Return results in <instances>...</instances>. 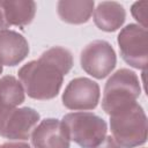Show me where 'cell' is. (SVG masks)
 I'll return each instance as SVG.
<instances>
[{
	"mask_svg": "<svg viewBox=\"0 0 148 148\" xmlns=\"http://www.w3.org/2000/svg\"><path fill=\"white\" fill-rule=\"evenodd\" d=\"M73 67L69 50L53 46L42 53L37 60L23 65L17 74L29 97L38 101L54 98L62 86L64 76Z\"/></svg>",
	"mask_w": 148,
	"mask_h": 148,
	"instance_id": "cell-1",
	"label": "cell"
},
{
	"mask_svg": "<svg viewBox=\"0 0 148 148\" xmlns=\"http://www.w3.org/2000/svg\"><path fill=\"white\" fill-rule=\"evenodd\" d=\"M110 128L121 148H135L147 141V116L139 103L110 114Z\"/></svg>",
	"mask_w": 148,
	"mask_h": 148,
	"instance_id": "cell-2",
	"label": "cell"
},
{
	"mask_svg": "<svg viewBox=\"0 0 148 148\" xmlns=\"http://www.w3.org/2000/svg\"><path fill=\"white\" fill-rule=\"evenodd\" d=\"M140 94L141 87L138 75L128 68H120L114 72L105 83L102 109L110 116L136 103Z\"/></svg>",
	"mask_w": 148,
	"mask_h": 148,
	"instance_id": "cell-3",
	"label": "cell"
},
{
	"mask_svg": "<svg viewBox=\"0 0 148 148\" xmlns=\"http://www.w3.org/2000/svg\"><path fill=\"white\" fill-rule=\"evenodd\" d=\"M67 134L81 148H95L106 136L108 125L103 118L91 112H72L62 117Z\"/></svg>",
	"mask_w": 148,
	"mask_h": 148,
	"instance_id": "cell-4",
	"label": "cell"
},
{
	"mask_svg": "<svg viewBox=\"0 0 148 148\" xmlns=\"http://www.w3.org/2000/svg\"><path fill=\"white\" fill-rule=\"evenodd\" d=\"M120 56L126 64L136 69H146L148 64V32L139 24L124 27L118 37Z\"/></svg>",
	"mask_w": 148,
	"mask_h": 148,
	"instance_id": "cell-5",
	"label": "cell"
},
{
	"mask_svg": "<svg viewBox=\"0 0 148 148\" xmlns=\"http://www.w3.org/2000/svg\"><path fill=\"white\" fill-rule=\"evenodd\" d=\"M39 118V113L32 108L0 106V136L8 140H27Z\"/></svg>",
	"mask_w": 148,
	"mask_h": 148,
	"instance_id": "cell-6",
	"label": "cell"
},
{
	"mask_svg": "<svg viewBox=\"0 0 148 148\" xmlns=\"http://www.w3.org/2000/svg\"><path fill=\"white\" fill-rule=\"evenodd\" d=\"M80 62L87 74L96 79H104L114 69L117 56L109 42L97 39L84 46L81 51Z\"/></svg>",
	"mask_w": 148,
	"mask_h": 148,
	"instance_id": "cell-7",
	"label": "cell"
},
{
	"mask_svg": "<svg viewBox=\"0 0 148 148\" xmlns=\"http://www.w3.org/2000/svg\"><path fill=\"white\" fill-rule=\"evenodd\" d=\"M99 86L88 77H75L62 92V104L69 110H92L99 102Z\"/></svg>",
	"mask_w": 148,
	"mask_h": 148,
	"instance_id": "cell-8",
	"label": "cell"
},
{
	"mask_svg": "<svg viewBox=\"0 0 148 148\" xmlns=\"http://www.w3.org/2000/svg\"><path fill=\"white\" fill-rule=\"evenodd\" d=\"M31 143L34 148H69L71 139L60 120L46 118L32 131Z\"/></svg>",
	"mask_w": 148,
	"mask_h": 148,
	"instance_id": "cell-9",
	"label": "cell"
},
{
	"mask_svg": "<svg viewBox=\"0 0 148 148\" xmlns=\"http://www.w3.org/2000/svg\"><path fill=\"white\" fill-rule=\"evenodd\" d=\"M29 54V44L25 37L14 30L0 31V64L16 66Z\"/></svg>",
	"mask_w": 148,
	"mask_h": 148,
	"instance_id": "cell-10",
	"label": "cell"
},
{
	"mask_svg": "<svg viewBox=\"0 0 148 148\" xmlns=\"http://www.w3.org/2000/svg\"><path fill=\"white\" fill-rule=\"evenodd\" d=\"M126 20V10L119 2L103 1L94 9V22L96 27L106 32L118 30Z\"/></svg>",
	"mask_w": 148,
	"mask_h": 148,
	"instance_id": "cell-11",
	"label": "cell"
},
{
	"mask_svg": "<svg viewBox=\"0 0 148 148\" xmlns=\"http://www.w3.org/2000/svg\"><path fill=\"white\" fill-rule=\"evenodd\" d=\"M7 23L18 28L30 24L36 14V2L32 0H1Z\"/></svg>",
	"mask_w": 148,
	"mask_h": 148,
	"instance_id": "cell-12",
	"label": "cell"
},
{
	"mask_svg": "<svg viewBox=\"0 0 148 148\" xmlns=\"http://www.w3.org/2000/svg\"><path fill=\"white\" fill-rule=\"evenodd\" d=\"M95 2L91 0H60L57 12L61 21L69 24H82L89 21Z\"/></svg>",
	"mask_w": 148,
	"mask_h": 148,
	"instance_id": "cell-13",
	"label": "cell"
},
{
	"mask_svg": "<svg viewBox=\"0 0 148 148\" xmlns=\"http://www.w3.org/2000/svg\"><path fill=\"white\" fill-rule=\"evenodd\" d=\"M25 95L22 83L13 75L0 79V106L16 108L24 102Z\"/></svg>",
	"mask_w": 148,
	"mask_h": 148,
	"instance_id": "cell-14",
	"label": "cell"
},
{
	"mask_svg": "<svg viewBox=\"0 0 148 148\" xmlns=\"http://www.w3.org/2000/svg\"><path fill=\"white\" fill-rule=\"evenodd\" d=\"M147 7H148V2L147 1H138L134 2L131 7V13L133 15V17L141 24L140 27H142L143 29H147Z\"/></svg>",
	"mask_w": 148,
	"mask_h": 148,
	"instance_id": "cell-15",
	"label": "cell"
},
{
	"mask_svg": "<svg viewBox=\"0 0 148 148\" xmlns=\"http://www.w3.org/2000/svg\"><path fill=\"white\" fill-rule=\"evenodd\" d=\"M95 148H121V147L114 141V139L111 135H109V136H105V139Z\"/></svg>",
	"mask_w": 148,
	"mask_h": 148,
	"instance_id": "cell-16",
	"label": "cell"
},
{
	"mask_svg": "<svg viewBox=\"0 0 148 148\" xmlns=\"http://www.w3.org/2000/svg\"><path fill=\"white\" fill-rule=\"evenodd\" d=\"M0 148H30L25 142H6L0 145Z\"/></svg>",
	"mask_w": 148,
	"mask_h": 148,
	"instance_id": "cell-17",
	"label": "cell"
},
{
	"mask_svg": "<svg viewBox=\"0 0 148 148\" xmlns=\"http://www.w3.org/2000/svg\"><path fill=\"white\" fill-rule=\"evenodd\" d=\"M8 27H9V24L6 21V17H5V14H3L2 3H1V0H0V31L1 30H6V28H8Z\"/></svg>",
	"mask_w": 148,
	"mask_h": 148,
	"instance_id": "cell-18",
	"label": "cell"
},
{
	"mask_svg": "<svg viewBox=\"0 0 148 148\" xmlns=\"http://www.w3.org/2000/svg\"><path fill=\"white\" fill-rule=\"evenodd\" d=\"M1 73H2V65L0 64V74H1Z\"/></svg>",
	"mask_w": 148,
	"mask_h": 148,
	"instance_id": "cell-19",
	"label": "cell"
}]
</instances>
